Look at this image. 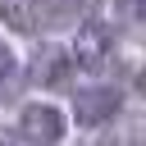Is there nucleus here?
<instances>
[{
	"label": "nucleus",
	"mask_w": 146,
	"mask_h": 146,
	"mask_svg": "<svg viewBox=\"0 0 146 146\" xmlns=\"http://www.w3.org/2000/svg\"><path fill=\"white\" fill-rule=\"evenodd\" d=\"M110 55H114V27H110V23H100V18L78 23V36H73V59H78L82 68L100 73V68L110 64Z\"/></svg>",
	"instance_id": "1"
},
{
	"label": "nucleus",
	"mask_w": 146,
	"mask_h": 146,
	"mask_svg": "<svg viewBox=\"0 0 146 146\" xmlns=\"http://www.w3.org/2000/svg\"><path fill=\"white\" fill-rule=\"evenodd\" d=\"M18 132H23V141H32V146H59V137H64V110L50 105V100H36V105L23 110Z\"/></svg>",
	"instance_id": "2"
},
{
	"label": "nucleus",
	"mask_w": 146,
	"mask_h": 146,
	"mask_svg": "<svg viewBox=\"0 0 146 146\" xmlns=\"http://www.w3.org/2000/svg\"><path fill=\"white\" fill-rule=\"evenodd\" d=\"M59 14H68L64 0H5V23L18 27V32H36V27H50Z\"/></svg>",
	"instance_id": "3"
},
{
	"label": "nucleus",
	"mask_w": 146,
	"mask_h": 146,
	"mask_svg": "<svg viewBox=\"0 0 146 146\" xmlns=\"http://www.w3.org/2000/svg\"><path fill=\"white\" fill-rule=\"evenodd\" d=\"M73 64H78V59H68L64 46H36V55H32V64H27V78H32L36 87H64L68 73H73Z\"/></svg>",
	"instance_id": "4"
},
{
	"label": "nucleus",
	"mask_w": 146,
	"mask_h": 146,
	"mask_svg": "<svg viewBox=\"0 0 146 146\" xmlns=\"http://www.w3.org/2000/svg\"><path fill=\"white\" fill-rule=\"evenodd\" d=\"M119 114V91L114 87H87V91H78V100H73V119L82 123V128H100V123H110Z\"/></svg>",
	"instance_id": "5"
},
{
	"label": "nucleus",
	"mask_w": 146,
	"mask_h": 146,
	"mask_svg": "<svg viewBox=\"0 0 146 146\" xmlns=\"http://www.w3.org/2000/svg\"><path fill=\"white\" fill-rule=\"evenodd\" d=\"M119 14L137 27H146V0H119Z\"/></svg>",
	"instance_id": "6"
},
{
	"label": "nucleus",
	"mask_w": 146,
	"mask_h": 146,
	"mask_svg": "<svg viewBox=\"0 0 146 146\" xmlns=\"http://www.w3.org/2000/svg\"><path fill=\"white\" fill-rule=\"evenodd\" d=\"M9 73H14V50L0 41V87H5V78H9Z\"/></svg>",
	"instance_id": "7"
},
{
	"label": "nucleus",
	"mask_w": 146,
	"mask_h": 146,
	"mask_svg": "<svg viewBox=\"0 0 146 146\" xmlns=\"http://www.w3.org/2000/svg\"><path fill=\"white\" fill-rule=\"evenodd\" d=\"M137 146H146V119L137 123Z\"/></svg>",
	"instance_id": "8"
},
{
	"label": "nucleus",
	"mask_w": 146,
	"mask_h": 146,
	"mask_svg": "<svg viewBox=\"0 0 146 146\" xmlns=\"http://www.w3.org/2000/svg\"><path fill=\"white\" fill-rule=\"evenodd\" d=\"M0 146H14V137H9V132H5V128H0Z\"/></svg>",
	"instance_id": "9"
},
{
	"label": "nucleus",
	"mask_w": 146,
	"mask_h": 146,
	"mask_svg": "<svg viewBox=\"0 0 146 146\" xmlns=\"http://www.w3.org/2000/svg\"><path fill=\"white\" fill-rule=\"evenodd\" d=\"M137 82H141V91H146V73H141V78H137Z\"/></svg>",
	"instance_id": "10"
}]
</instances>
